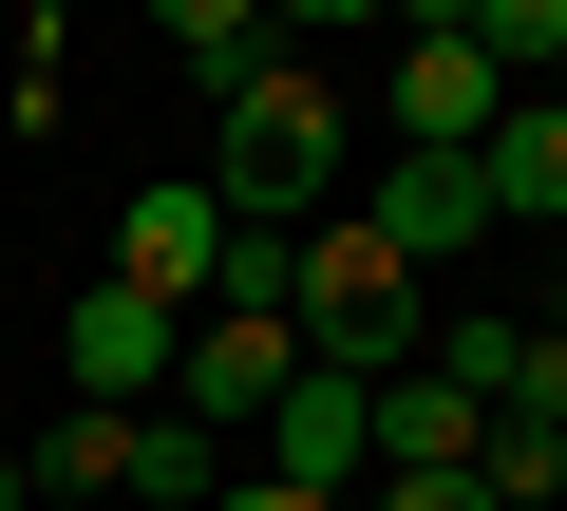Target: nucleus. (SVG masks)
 Listing matches in <instances>:
<instances>
[{
    "label": "nucleus",
    "mask_w": 567,
    "mask_h": 511,
    "mask_svg": "<svg viewBox=\"0 0 567 511\" xmlns=\"http://www.w3.org/2000/svg\"><path fill=\"white\" fill-rule=\"evenodd\" d=\"M284 341H303L322 379H398L416 360V266H398L360 208H322L303 246H284Z\"/></svg>",
    "instance_id": "1"
},
{
    "label": "nucleus",
    "mask_w": 567,
    "mask_h": 511,
    "mask_svg": "<svg viewBox=\"0 0 567 511\" xmlns=\"http://www.w3.org/2000/svg\"><path fill=\"white\" fill-rule=\"evenodd\" d=\"M322 190H341V95L284 58L265 95H227V171H208V208L265 227V208H322Z\"/></svg>",
    "instance_id": "2"
},
{
    "label": "nucleus",
    "mask_w": 567,
    "mask_h": 511,
    "mask_svg": "<svg viewBox=\"0 0 567 511\" xmlns=\"http://www.w3.org/2000/svg\"><path fill=\"white\" fill-rule=\"evenodd\" d=\"M58 360H76V417H152L171 360H189V323L133 304V285H76V304H58Z\"/></svg>",
    "instance_id": "3"
},
{
    "label": "nucleus",
    "mask_w": 567,
    "mask_h": 511,
    "mask_svg": "<svg viewBox=\"0 0 567 511\" xmlns=\"http://www.w3.org/2000/svg\"><path fill=\"white\" fill-rule=\"evenodd\" d=\"M303 379V341H284V304H208L189 323V360H171V417H208V436H265V398Z\"/></svg>",
    "instance_id": "4"
},
{
    "label": "nucleus",
    "mask_w": 567,
    "mask_h": 511,
    "mask_svg": "<svg viewBox=\"0 0 567 511\" xmlns=\"http://www.w3.org/2000/svg\"><path fill=\"white\" fill-rule=\"evenodd\" d=\"M95 285H133V304H171V323H208V285H227V208H208V190H133Z\"/></svg>",
    "instance_id": "5"
},
{
    "label": "nucleus",
    "mask_w": 567,
    "mask_h": 511,
    "mask_svg": "<svg viewBox=\"0 0 567 511\" xmlns=\"http://www.w3.org/2000/svg\"><path fill=\"white\" fill-rule=\"evenodd\" d=\"M492 114H511V76L473 58V20L435 0V20L398 39V152H492Z\"/></svg>",
    "instance_id": "6"
},
{
    "label": "nucleus",
    "mask_w": 567,
    "mask_h": 511,
    "mask_svg": "<svg viewBox=\"0 0 567 511\" xmlns=\"http://www.w3.org/2000/svg\"><path fill=\"white\" fill-rule=\"evenodd\" d=\"M246 473H284V492H360V473H379V417H360V379H322V360H303V379L265 398V454H246Z\"/></svg>",
    "instance_id": "7"
},
{
    "label": "nucleus",
    "mask_w": 567,
    "mask_h": 511,
    "mask_svg": "<svg viewBox=\"0 0 567 511\" xmlns=\"http://www.w3.org/2000/svg\"><path fill=\"white\" fill-rule=\"evenodd\" d=\"M360 227L398 246V266H454V246L492 227V190H473V152H398V171L360 190Z\"/></svg>",
    "instance_id": "8"
},
{
    "label": "nucleus",
    "mask_w": 567,
    "mask_h": 511,
    "mask_svg": "<svg viewBox=\"0 0 567 511\" xmlns=\"http://www.w3.org/2000/svg\"><path fill=\"white\" fill-rule=\"evenodd\" d=\"M360 417H379V473H473V436H492V417H473V398H454L435 360H398V379H360Z\"/></svg>",
    "instance_id": "9"
},
{
    "label": "nucleus",
    "mask_w": 567,
    "mask_h": 511,
    "mask_svg": "<svg viewBox=\"0 0 567 511\" xmlns=\"http://www.w3.org/2000/svg\"><path fill=\"white\" fill-rule=\"evenodd\" d=\"M473 190H492V227H548V208H567V114H548V95H511V114H492V152H473Z\"/></svg>",
    "instance_id": "10"
},
{
    "label": "nucleus",
    "mask_w": 567,
    "mask_h": 511,
    "mask_svg": "<svg viewBox=\"0 0 567 511\" xmlns=\"http://www.w3.org/2000/svg\"><path fill=\"white\" fill-rule=\"evenodd\" d=\"M171 58H189L208 95H265V76H284V20H265V0H171Z\"/></svg>",
    "instance_id": "11"
},
{
    "label": "nucleus",
    "mask_w": 567,
    "mask_h": 511,
    "mask_svg": "<svg viewBox=\"0 0 567 511\" xmlns=\"http://www.w3.org/2000/svg\"><path fill=\"white\" fill-rule=\"evenodd\" d=\"M227 473H246V454H227L208 417H171V398L133 417V492H152V511H227Z\"/></svg>",
    "instance_id": "12"
},
{
    "label": "nucleus",
    "mask_w": 567,
    "mask_h": 511,
    "mask_svg": "<svg viewBox=\"0 0 567 511\" xmlns=\"http://www.w3.org/2000/svg\"><path fill=\"white\" fill-rule=\"evenodd\" d=\"M473 492L492 511H567V417H492L473 436Z\"/></svg>",
    "instance_id": "13"
},
{
    "label": "nucleus",
    "mask_w": 567,
    "mask_h": 511,
    "mask_svg": "<svg viewBox=\"0 0 567 511\" xmlns=\"http://www.w3.org/2000/svg\"><path fill=\"white\" fill-rule=\"evenodd\" d=\"M20 492H133V417H58Z\"/></svg>",
    "instance_id": "14"
},
{
    "label": "nucleus",
    "mask_w": 567,
    "mask_h": 511,
    "mask_svg": "<svg viewBox=\"0 0 567 511\" xmlns=\"http://www.w3.org/2000/svg\"><path fill=\"white\" fill-rule=\"evenodd\" d=\"M360 511H492L473 473H360Z\"/></svg>",
    "instance_id": "15"
},
{
    "label": "nucleus",
    "mask_w": 567,
    "mask_h": 511,
    "mask_svg": "<svg viewBox=\"0 0 567 511\" xmlns=\"http://www.w3.org/2000/svg\"><path fill=\"white\" fill-rule=\"evenodd\" d=\"M227 511H360V492H284V473H227Z\"/></svg>",
    "instance_id": "16"
},
{
    "label": "nucleus",
    "mask_w": 567,
    "mask_h": 511,
    "mask_svg": "<svg viewBox=\"0 0 567 511\" xmlns=\"http://www.w3.org/2000/svg\"><path fill=\"white\" fill-rule=\"evenodd\" d=\"M0 511H39V492H20V454H0Z\"/></svg>",
    "instance_id": "17"
},
{
    "label": "nucleus",
    "mask_w": 567,
    "mask_h": 511,
    "mask_svg": "<svg viewBox=\"0 0 567 511\" xmlns=\"http://www.w3.org/2000/svg\"><path fill=\"white\" fill-rule=\"evenodd\" d=\"M529 95H548V114H567V58H548V76H529Z\"/></svg>",
    "instance_id": "18"
},
{
    "label": "nucleus",
    "mask_w": 567,
    "mask_h": 511,
    "mask_svg": "<svg viewBox=\"0 0 567 511\" xmlns=\"http://www.w3.org/2000/svg\"><path fill=\"white\" fill-rule=\"evenodd\" d=\"M548 341H567V304H548Z\"/></svg>",
    "instance_id": "19"
}]
</instances>
